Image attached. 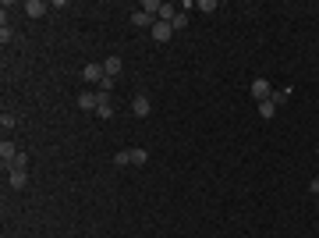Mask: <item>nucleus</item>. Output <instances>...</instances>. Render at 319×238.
<instances>
[{
    "mask_svg": "<svg viewBox=\"0 0 319 238\" xmlns=\"http://www.w3.org/2000/svg\"><path fill=\"white\" fill-rule=\"evenodd\" d=\"M153 39H156V43H170V39H174V25H170V21H156V25H153Z\"/></svg>",
    "mask_w": 319,
    "mask_h": 238,
    "instance_id": "nucleus-5",
    "label": "nucleus"
},
{
    "mask_svg": "<svg viewBox=\"0 0 319 238\" xmlns=\"http://www.w3.org/2000/svg\"><path fill=\"white\" fill-rule=\"evenodd\" d=\"M195 7H199V11H202V14H213V11H217V7H220V0H199V4H195Z\"/></svg>",
    "mask_w": 319,
    "mask_h": 238,
    "instance_id": "nucleus-16",
    "label": "nucleus"
},
{
    "mask_svg": "<svg viewBox=\"0 0 319 238\" xmlns=\"http://www.w3.org/2000/svg\"><path fill=\"white\" fill-rule=\"evenodd\" d=\"M170 25H174V32H181V29H184V25H188V11H177V14H174V21H170Z\"/></svg>",
    "mask_w": 319,
    "mask_h": 238,
    "instance_id": "nucleus-17",
    "label": "nucleus"
},
{
    "mask_svg": "<svg viewBox=\"0 0 319 238\" xmlns=\"http://www.w3.org/2000/svg\"><path fill=\"white\" fill-rule=\"evenodd\" d=\"M149 110H153L149 96H146V92H135V100H131V114H135V117H149Z\"/></svg>",
    "mask_w": 319,
    "mask_h": 238,
    "instance_id": "nucleus-2",
    "label": "nucleus"
},
{
    "mask_svg": "<svg viewBox=\"0 0 319 238\" xmlns=\"http://www.w3.org/2000/svg\"><path fill=\"white\" fill-rule=\"evenodd\" d=\"M316 199H319V196H316Z\"/></svg>",
    "mask_w": 319,
    "mask_h": 238,
    "instance_id": "nucleus-23",
    "label": "nucleus"
},
{
    "mask_svg": "<svg viewBox=\"0 0 319 238\" xmlns=\"http://www.w3.org/2000/svg\"><path fill=\"white\" fill-rule=\"evenodd\" d=\"M252 96L262 103V100H270L273 96V85H270V79H252Z\"/></svg>",
    "mask_w": 319,
    "mask_h": 238,
    "instance_id": "nucleus-4",
    "label": "nucleus"
},
{
    "mask_svg": "<svg viewBox=\"0 0 319 238\" xmlns=\"http://www.w3.org/2000/svg\"><path fill=\"white\" fill-rule=\"evenodd\" d=\"M270 100H273L277 107H280V103H287V100H291V85H287V89H280V92H273Z\"/></svg>",
    "mask_w": 319,
    "mask_h": 238,
    "instance_id": "nucleus-19",
    "label": "nucleus"
},
{
    "mask_svg": "<svg viewBox=\"0 0 319 238\" xmlns=\"http://www.w3.org/2000/svg\"><path fill=\"white\" fill-rule=\"evenodd\" d=\"M316 157H319V146H316Z\"/></svg>",
    "mask_w": 319,
    "mask_h": 238,
    "instance_id": "nucleus-22",
    "label": "nucleus"
},
{
    "mask_svg": "<svg viewBox=\"0 0 319 238\" xmlns=\"http://www.w3.org/2000/svg\"><path fill=\"white\" fill-rule=\"evenodd\" d=\"M82 79L89 82V85H99V82L107 79V72H103V64H85L82 68Z\"/></svg>",
    "mask_w": 319,
    "mask_h": 238,
    "instance_id": "nucleus-3",
    "label": "nucleus"
},
{
    "mask_svg": "<svg viewBox=\"0 0 319 238\" xmlns=\"http://www.w3.org/2000/svg\"><path fill=\"white\" fill-rule=\"evenodd\" d=\"M46 11H50L46 0H25V14H29V18H43Z\"/></svg>",
    "mask_w": 319,
    "mask_h": 238,
    "instance_id": "nucleus-8",
    "label": "nucleus"
},
{
    "mask_svg": "<svg viewBox=\"0 0 319 238\" xmlns=\"http://www.w3.org/2000/svg\"><path fill=\"white\" fill-rule=\"evenodd\" d=\"M128 153H131V163H135V167H142V163H146V160H149V153H146V150H142V146H131V150H128Z\"/></svg>",
    "mask_w": 319,
    "mask_h": 238,
    "instance_id": "nucleus-13",
    "label": "nucleus"
},
{
    "mask_svg": "<svg viewBox=\"0 0 319 238\" xmlns=\"http://www.w3.org/2000/svg\"><path fill=\"white\" fill-rule=\"evenodd\" d=\"M309 192H312V196H319V178H312V181H309Z\"/></svg>",
    "mask_w": 319,
    "mask_h": 238,
    "instance_id": "nucleus-21",
    "label": "nucleus"
},
{
    "mask_svg": "<svg viewBox=\"0 0 319 238\" xmlns=\"http://www.w3.org/2000/svg\"><path fill=\"white\" fill-rule=\"evenodd\" d=\"M103 72H107L110 79H117V75H121V57H117V54L107 57V61H103Z\"/></svg>",
    "mask_w": 319,
    "mask_h": 238,
    "instance_id": "nucleus-11",
    "label": "nucleus"
},
{
    "mask_svg": "<svg viewBox=\"0 0 319 238\" xmlns=\"http://www.w3.org/2000/svg\"><path fill=\"white\" fill-rule=\"evenodd\" d=\"M7 185H11L14 192H21V188L29 185V174H25L21 167H14V171H7Z\"/></svg>",
    "mask_w": 319,
    "mask_h": 238,
    "instance_id": "nucleus-7",
    "label": "nucleus"
},
{
    "mask_svg": "<svg viewBox=\"0 0 319 238\" xmlns=\"http://www.w3.org/2000/svg\"><path fill=\"white\" fill-rule=\"evenodd\" d=\"M0 39H4V43H11V39H14V29H11V25H7V21H4V25H0Z\"/></svg>",
    "mask_w": 319,
    "mask_h": 238,
    "instance_id": "nucleus-20",
    "label": "nucleus"
},
{
    "mask_svg": "<svg viewBox=\"0 0 319 238\" xmlns=\"http://www.w3.org/2000/svg\"><path fill=\"white\" fill-rule=\"evenodd\" d=\"M273 114H277V103H273V100H262V103H259V117H262V121H270Z\"/></svg>",
    "mask_w": 319,
    "mask_h": 238,
    "instance_id": "nucleus-12",
    "label": "nucleus"
},
{
    "mask_svg": "<svg viewBox=\"0 0 319 238\" xmlns=\"http://www.w3.org/2000/svg\"><path fill=\"white\" fill-rule=\"evenodd\" d=\"M174 14H177V11H174V4H163V7H160V14H156V21H174Z\"/></svg>",
    "mask_w": 319,
    "mask_h": 238,
    "instance_id": "nucleus-15",
    "label": "nucleus"
},
{
    "mask_svg": "<svg viewBox=\"0 0 319 238\" xmlns=\"http://www.w3.org/2000/svg\"><path fill=\"white\" fill-rule=\"evenodd\" d=\"M96 117H99V121H110V117H114V103H110V96H103V92H99V107H96Z\"/></svg>",
    "mask_w": 319,
    "mask_h": 238,
    "instance_id": "nucleus-9",
    "label": "nucleus"
},
{
    "mask_svg": "<svg viewBox=\"0 0 319 238\" xmlns=\"http://www.w3.org/2000/svg\"><path fill=\"white\" fill-rule=\"evenodd\" d=\"M99 107V92H82L78 96V110H96Z\"/></svg>",
    "mask_w": 319,
    "mask_h": 238,
    "instance_id": "nucleus-10",
    "label": "nucleus"
},
{
    "mask_svg": "<svg viewBox=\"0 0 319 238\" xmlns=\"http://www.w3.org/2000/svg\"><path fill=\"white\" fill-rule=\"evenodd\" d=\"M131 25H135V29H153V25H156V18H153L149 11H142V7H139V11H131Z\"/></svg>",
    "mask_w": 319,
    "mask_h": 238,
    "instance_id": "nucleus-6",
    "label": "nucleus"
},
{
    "mask_svg": "<svg viewBox=\"0 0 319 238\" xmlns=\"http://www.w3.org/2000/svg\"><path fill=\"white\" fill-rule=\"evenodd\" d=\"M18 157H21V153H18V146L4 139V142H0V163H4V171H11V167L18 163Z\"/></svg>",
    "mask_w": 319,
    "mask_h": 238,
    "instance_id": "nucleus-1",
    "label": "nucleus"
},
{
    "mask_svg": "<svg viewBox=\"0 0 319 238\" xmlns=\"http://www.w3.org/2000/svg\"><path fill=\"white\" fill-rule=\"evenodd\" d=\"M14 125H18V117H14V114H7V110H4V114H0V128H4V135H7V132H11V128H14Z\"/></svg>",
    "mask_w": 319,
    "mask_h": 238,
    "instance_id": "nucleus-14",
    "label": "nucleus"
},
{
    "mask_svg": "<svg viewBox=\"0 0 319 238\" xmlns=\"http://www.w3.org/2000/svg\"><path fill=\"white\" fill-rule=\"evenodd\" d=\"M128 163H131V153H128V150L114 153V167H128Z\"/></svg>",
    "mask_w": 319,
    "mask_h": 238,
    "instance_id": "nucleus-18",
    "label": "nucleus"
}]
</instances>
